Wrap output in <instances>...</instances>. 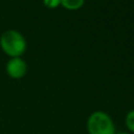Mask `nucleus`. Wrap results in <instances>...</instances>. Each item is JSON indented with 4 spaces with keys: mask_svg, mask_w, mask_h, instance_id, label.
I'll use <instances>...</instances> for the list:
<instances>
[{
    "mask_svg": "<svg viewBox=\"0 0 134 134\" xmlns=\"http://www.w3.org/2000/svg\"><path fill=\"white\" fill-rule=\"evenodd\" d=\"M0 48L9 58L22 57L27 50V41L19 30L6 29L0 36Z\"/></svg>",
    "mask_w": 134,
    "mask_h": 134,
    "instance_id": "nucleus-1",
    "label": "nucleus"
},
{
    "mask_svg": "<svg viewBox=\"0 0 134 134\" xmlns=\"http://www.w3.org/2000/svg\"><path fill=\"white\" fill-rule=\"evenodd\" d=\"M88 134H115V124L112 117L105 111L96 110L90 113L86 121Z\"/></svg>",
    "mask_w": 134,
    "mask_h": 134,
    "instance_id": "nucleus-2",
    "label": "nucleus"
},
{
    "mask_svg": "<svg viewBox=\"0 0 134 134\" xmlns=\"http://www.w3.org/2000/svg\"><path fill=\"white\" fill-rule=\"evenodd\" d=\"M27 63L22 57L9 58L5 65L6 74L13 80H20L27 73Z\"/></svg>",
    "mask_w": 134,
    "mask_h": 134,
    "instance_id": "nucleus-3",
    "label": "nucleus"
},
{
    "mask_svg": "<svg viewBox=\"0 0 134 134\" xmlns=\"http://www.w3.org/2000/svg\"><path fill=\"white\" fill-rule=\"evenodd\" d=\"M85 4V0H61V6L67 10H77Z\"/></svg>",
    "mask_w": 134,
    "mask_h": 134,
    "instance_id": "nucleus-4",
    "label": "nucleus"
},
{
    "mask_svg": "<svg viewBox=\"0 0 134 134\" xmlns=\"http://www.w3.org/2000/svg\"><path fill=\"white\" fill-rule=\"evenodd\" d=\"M125 125L128 132H130L131 134H134V109L127 112L125 116Z\"/></svg>",
    "mask_w": 134,
    "mask_h": 134,
    "instance_id": "nucleus-5",
    "label": "nucleus"
},
{
    "mask_svg": "<svg viewBox=\"0 0 134 134\" xmlns=\"http://www.w3.org/2000/svg\"><path fill=\"white\" fill-rule=\"evenodd\" d=\"M42 3L49 9H54L61 6V0H42Z\"/></svg>",
    "mask_w": 134,
    "mask_h": 134,
    "instance_id": "nucleus-6",
    "label": "nucleus"
},
{
    "mask_svg": "<svg viewBox=\"0 0 134 134\" xmlns=\"http://www.w3.org/2000/svg\"><path fill=\"white\" fill-rule=\"evenodd\" d=\"M115 134H131V133L128 131H120V132H116Z\"/></svg>",
    "mask_w": 134,
    "mask_h": 134,
    "instance_id": "nucleus-7",
    "label": "nucleus"
}]
</instances>
